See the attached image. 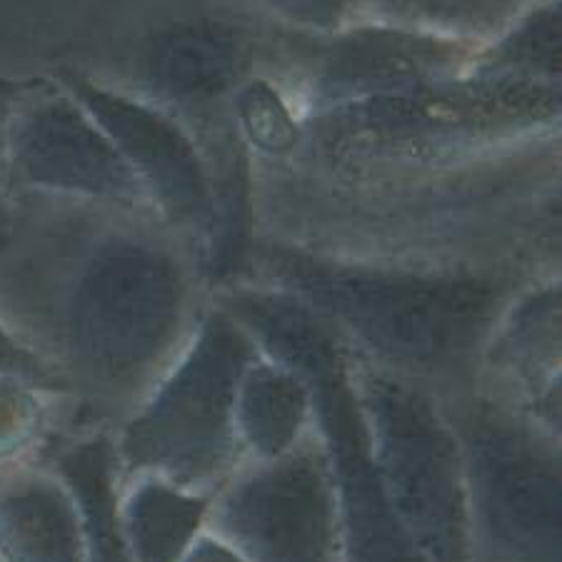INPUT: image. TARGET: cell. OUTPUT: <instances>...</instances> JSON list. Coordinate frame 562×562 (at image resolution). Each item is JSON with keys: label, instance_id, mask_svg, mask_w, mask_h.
<instances>
[{"label": "cell", "instance_id": "ffe728a7", "mask_svg": "<svg viewBox=\"0 0 562 562\" xmlns=\"http://www.w3.org/2000/svg\"><path fill=\"white\" fill-rule=\"evenodd\" d=\"M262 8L295 29L335 33L360 0H260Z\"/></svg>", "mask_w": 562, "mask_h": 562}, {"label": "cell", "instance_id": "9a60e30c", "mask_svg": "<svg viewBox=\"0 0 562 562\" xmlns=\"http://www.w3.org/2000/svg\"><path fill=\"white\" fill-rule=\"evenodd\" d=\"M311 390L295 373L273 362H252L240 380L235 425L260 458L285 456L297 440Z\"/></svg>", "mask_w": 562, "mask_h": 562}, {"label": "cell", "instance_id": "8992f818", "mask_svg": "<svg viewBox=\"0 0 562 562\" xmlns=\"http://www.w3.org/2000/svg\"><path fill=\"white\" fill-rule=\"evenodd\" d=\"M470 522L495 552L520 562L560 558V460L495 407L470 405L458 418Z\"/></svg>", "mask_w": 562, "mask_h": 562}, {"label": "cell", "instance_id": "277c9868", "mask_svg": "<svg viewBox=\"0 0 562 562\" xmlns=\"http://www.w3.org/2000/svg\"><path fill=\"white\" fill-rule=\"evenodd\" d=\"M256 362V342L228 313L207 315L193 346L158 387L117 425V485L160 477L195 485L228 465L235 442V401Z\"/></svg>", "mask_w": 562, "mask_h": 562}, {"label": "cell", "instance_id": "52a82bcc", "mask_svg": "<svg viewBox=\"0 0 562 562\" xmlns=\"http://www.w3.org/2000/svg\"><path fill=\"white\" fill-rule=\"evenodd\" d=\"M8 195H48L153 211L113 140L58 80H25L5 123Z\"/></svg>", "mask_w": 562, "mask_h": 562}, {"label": "cell", "instance_id": "44dd1931", "mask_svg": "<svg viewBox=\"0 0 562 562\" xmlns=\"http://www.w3.org/2000/svg\"><path fill=\"white\" fill-rule=\"evenodd\" d=\"M0 375L25 380V383H33L70 401L66 383L33 350L25 348L3 323H0Z\"/></svg>", "mask_w": 562, "mask_h": 562}, {"label": "cell", "instance_id": "5bb4252c", "mask_svg": "<svg viewBox=\"0 0 562 562\" xmlns=\"http://www.w3.org/2000/svg\"><path fill=\"white\" fill-rule=\"evenodd\" d=\"M203 513V501L160 477L117 485V520L135 562H178Z\"/></svg>", "mask_w": 562, "mask_h": 562}, {"label": "cell", "instance_id": "2e32d148", "mask_svg": "<svg viewBox=\"0 0 562 562\" xmlns=\"http://www.w3.org/2000/svg\"><path fill=\"white\" fill-rule=\"evenodd\" d=\"M473 78L558 88L560 0H540L515 18L513 31L495 41L493 50L477 60Z\"/></svg>", "mask_w": 562, "mask_h": 562}, {"label": "cell", "instance_id": "ba28073f", "mask_svg": "<svg viewBox=\"0 0 562 562\" xmlns=\"http://www.w3.org/2000/svg\"><path fill=\"white\" fill-rule=\"evenodd\" d=\"M56 80L113 140L140 180L153 211L207 243L213 228V178L173 117L78 68L58 70Z\"/></svg>", "mask_w": 562, "mask_h": 562}, {"label": "cell", "instance_id": "7402d4cb", "mask_svg": "<svg viewBox=\"0 0 562 562\" xmlns=\"http://www.w3.org/2000/svg\"><path fill=\"white\" fill-rule=\"evenodd\" d=\"M25 80H5L0 78V238L8 228V221H11V195H8L5 188V170H3V138H5V123L8 115H11V108L15 98L21 95Z\"/></svg>", "mask_w": 562, "mask_h": 562}, {"label": "cell", "instance_id": "30bf717a", "mask_svg": "<svg viewBox=\"0 0 562 562\" xmlns=\"http://www.w3.org/2000/svg\"><path fill=\"white\" fill-rule=\"evenodd\" d=\"M462 48L456 38L407 25H368L328 41L313 76L325 111L385 98L458 78Z\"/></svg>", "mask_w": 562, "mask_h": 562}, {"label": "cell", "instance_id": "4fadbf2b", "mask_svg": "<svg viewBox=\"0 0 562 562\" xmlns=\"http://www.w3.org/2000/svg\"><path fill=\"white\" fill-rule=\"evenodd\" d=\"M45 465L68 485L83 518L86 562H135L117 520V475L111 430L58 435L43 448Z\"/></svg>", "mask_w": 562, "mask_h": 562}, {"label": "cell", "instance_id": "6da1fadb", "mask_svg": "<svg viewBox=\"0 0 562 562\" xmlns=\"http://www.w3.org/2000/svg\"><path fill=\"white\" fill-rule=\"evenodd\" d=\"M188 307L176 252L143 211L15 195L0 238V323L68 387L95 428L135 411Z\"/></svg>", "mask_w": 562, "mask_h": 562}, {"label": "cell", "instance_id": "9c48e42d", "mask_svg": "<svg viewBox=\"0 0 562 562\" xmlns=\"http://www.w3.org/2000/svg\"><path fill=\"white\" fill-rule=\"evenodd\" d=\"M217 522L258 562H328L338 535L328 456L273 458L223 495Z\"/></svg>", "mask_w": 562, "mask_h": 562}, {"label": "cell", "instance_id": "ac0fdd59", "mask_svg": "<svg viewBox=\"0 0 562 562\" xmlns=\"http://www.w3.org/2000/svg\"><path fill=\"white\" fill-rule=\"evenodd\" d=\"M56 405H70V401L25 380L0 375V470L43 452L56 420Z\"/></svg>", "mask_w": 562, "mask_h": 562}, {"label": "cell", "instance_id": "5b68a950", "mask_svg": "<svg viewBox=\"0 0 562 562\" xmlns=\"http://www.w3.org/2000/svg\"><path fill=\"white\" fill-rule=\"evenodd\" d=\"M356 395L378 477L405 532L425 558L465 562L470 507L456 432L401 378L362 370Z\"/></svg>", "mask_w": 562, "mask_h": 562}, {"label": "cell", "instance_id": "3957f363", "mask_svg": "<svg viewBox=\"0 0 562 562\" xmlns=\"http://www.w3.org/2000/svg\"><path fill=\"white\" fill-rule=\"evenodd\" d=\"M246 328L278 366L295 373L311 390L328 442L348 562H425L378 477L350 362L333 325L297 297L270 293L250 303Z\"/></svg>", "mask_w": 562, "mask_h": 562}, {"label": "cell", "instance_id": "7a4b0ae2", "mask_svg": "<svg viewBox=\"0 0 562 562\" xmlns=\"http://www.w3.org/2000/svg\"><path fill=\"white\" fill-rule=\"evenodd\" d=\"M266 268L333 328L403 373H460L495 323L503 290L491 278L423 276L342 266L297 250L270 248Z\"/></svg>", "mask_w": 562, "mask_h": 562}, {"label": "cell", "instance_id": "8fae6325", "mask_svg": "<svg viewBox=\"0 0 562 562\" xmlns=\"http://www.w3.org/2000/svg\"><path fill=\"white\" fill-rule=\"evenodd\" d=\"M0 562H86L76 497L43 460L0 470Z\"/></svg>", "mask_w": 562, "mask_h": 562}, {"label": "cell", "instance_id": "603a6c76", "mask_svg": "<svg viewBox=\"0 0 562 562\" xmlns=\"http://www.w3.org/2000/svg\"><path fill=\"white\" fill-rule=\"evenodd\" d=\"M188 562H240V560L235 558L231 550L215 546V542H203V546L190 555Z\"/></svg>", "mask_w": 562, "mask_h": 562}, {"label": "cell", "instance_id": "7c38bea8", "mask_svg": "<svg viewBox=\"0 0 562 562\" xmlns=\"http://www.w3.org/2000/svg\"><path fill=\"white\" fill-rule=\"evenodd\" d=\"M133 68L145 90L160 101H213L238 78L240 43L223 23H173L143 38Z\"/></svg>", "mask_w": 562, "mask_h": 562}, {"label": "cell", "instance_id": "e0dca14e", "mask_svg": "<svg viewBox=\"0 0 562 562\" xmlns=\"http://www.w3.org/2000/svg\"><path fill=\"white\" fill-rule=\"evenodd\" d=\"M385 23L430 33H491L540 0H362Z\"/></svg>", "mask_w": 562, "mask_h": 562}, {"label": "cell", "instance_id": "d6986e66", "mask_svg": "<svg viewBox=\"0 0 562 562\" xmlns=\"http://www.w3.org/2000/svg\"><path fill=\"white\" fill-rule=\"evenodd\" d=\"M243 123L258 145L268 150H288L295 143V125L273 90L250 86L240 98Z\"/></svg>", "mask_w": 562, "mask_h": 562}]
</instances>
